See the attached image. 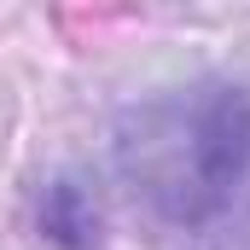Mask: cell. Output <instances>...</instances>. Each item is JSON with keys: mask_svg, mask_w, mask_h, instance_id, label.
Segmentation results:
<instances>
[{"mask_svg": "<svg viewBox=\"0 0 250 250\" xmlns=\"http://www.w3.org/2000/svg\"><path fill=\"white\" fill-rule=\"evenodd\" d=\"M41 239L59 250H93L99 245V209L87 204V192L76 181H53L41 192Z\"/></svg>", "mask_w": 250, "mask_h": 250, "instance_id": "cell-2", "label": "cell"}, {"mask_svg": "<svg viewBox=\"0 0 250 250\" xmlns=\"http://www.w3.org/2000/svg\"><path fill=\"white\" fill-rule=\"evenodd\" d=\"M117 175L134 209L169 239H227L250 221V93L187 82L128 105L117 123Z\"/></svg>", "mask_w": 250, "mask_h": 250, "instance_id": "cell-1", "label": "cell"}]
</instances>
